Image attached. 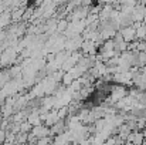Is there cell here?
<instances>
[{
	"mask_svg": "<svg viewBox=\"0 0 146 145\" xmlns=\"http://www.w3.org/2000/svg\"><path fill=\"white\" fill-rule=\"evenodd\" d=\"M1 120H3V114L0 112V122H1Z\"/></svg>",
	"mask_w": 146,
	"mask_h": 145,
	"instance_id": "4",
	"label": "cell"
},
{
	"mask_svg": "<svg viewBox=\"0 0 146 145\" xmlns=\"http://www.w3.org/2000/svg\"><path fill=\"white\" fill-rule=\"evenodd\" d=\"M6 140V134H4V131H0V142H3Z\"/></svg>",
	"mask_w": 146,
	"mask_h": 145,
	"instance_id": "3",
	"label": "cell"
},
{
	"mask_svg": "<svg viewBox=\"0 0 146 145\" xmlns=\"http://www.w3.org/2000/svg\"><path fill=\"white\" fill-rule=\"evenodd\" d=\"M31 134H33V137H36V138H41V137L50 135L51 132H50V127H47L46 124H44V125L38 124V125H34V127L31 128Z\"/></svg>",
	"mask_w": 146,
	"mask_h": 145,
	"instance_id": "1",
	"label": "cell"
},
{
	"mask_svg": "<svg viewBox=\"0 0 146 145\" xmlns=\"http://www.w3.org/2000/svg\"><path fill=\"white\" fill-rule=\"evenodd\" d=\"M136 29L135 27H132V26H128V27H125L122 31H121V36L123 37V40L126 41V43H129L132 39H135L136 36Z\"/></svg>",
	"mask_w": 146,
	"mask_h": 145,
	"instance_id": "2",
	"label": "cell"
}]
</instances>
